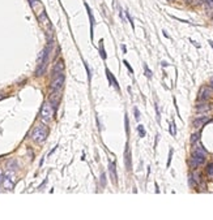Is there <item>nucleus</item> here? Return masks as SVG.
Here are the masks:
<instances>
[{
  "instance_id": "obj_1",
  "label": "nucleus",
  "mask_w": 213,
  "mask_h": 220,
  "mask_svg": "<svg viewBox=\"0 0 213 220\" xmlns=\"http://www.w3.org/2000/svg\"><path fill=\"white\" fill-rule=\"evenodd\" d=\"M47 128L45 125H38V127L34 128V130L31 132V139L35 141V142L38 143H42L45 142L46 137H47Z\"/></svg>"
},
{
  "instance_id": "obj_2",
  "label": "nucleus",
  "mask_w": 213,
  "mask_h": 220,
  "mask_svg": "<svg viewBox=\"0 0 213 220\" xmlns=\"http://www.w3.org/2000/svg\"><path fill=\"white\" fill-rule=\"evenodd\" d=\"M52 116H54V107L52 104L46 102L43 103L42 108H41V119L45 121V123H49V121L52 120Z\"/></svg>"
},
{
  "instance_id": "obj_3",
  "label": "nucleus",
  "mask_w": 213,
  "mask_h": 220,
  "mask_svg": "<svg viewBox=\"0 0 213 220\" xmlns=\"http://www.w3.org/2000/svg\"><path fill=\"white\" fill-rule=\"evenodd\" d=\"M14 181H16V175L13 170H8L7 173L3 176V186L7 190H12L14 186Z\"/></svg>"
},
{
  "instance_id": "obj_4",
  "label": "nucleus",
  "mask_w": 213,
  "mask_h": 220,
  "mask_svg": "<svg viewBox=\"0 0 213 220\" xmlns=\"http://www.w3.org/2000/svg\"><path fill=\"white\" fill-rule=\"evenodd\" d=\"M204 160H205V151L203 150V147H196L194 152H192V166H199V164H203Z\"/></svg>"
},
{
  "instance_id": "obj_5",
  "label": "nucleus",
  "mask_w": 213,
  "mask_h": 220,
  "mask_svg": "<svg viewBox=\"0 0 213 220\" xmlns=\"http://www.w3.org/2000/svg\"><path fill=\"white\" fill-rule=\"evenodd\" d=\"M63 84H64V74L62 72L60 73H54V80L51 82V90L52 91H59L63 87Z\"/></svg>"
},
{
  "instance_id": "obj_6",
  "label": "nucleus",
  "mask_w": 213,
  "mask_h": 220,
  "mask_svg": "<svg viewBox=\"0 0 213 220\" xmlns=\"http://www.w3.org/2000/svg\"><path fill=\"white\" fill-rule=\"evenodd\" d=\"M38 21H39V23H41L42 27L46 31H49V30L51 31V30H52V27H51V22H50V20H49V17H47V14H46L45 11H42V13L38 14Z\"/></svg>"
},
{
  "instance_id": "obj_7",
  "label": "nucleus",
  "mask_w": 213,
  "mask_h": 220,
  "mask_svg": "<svg viewBox=\"0 0 213 220\" xmlns=\"http://www.w3.org/2000/svg\"><path fill=\"white\" fill-rule=\"evenodd\" d=\"M209 96H211V89L209 87H202V90H200V93H199V99L205 100Z\"/></svg>"
},
{
  "instance_id": "obj_8",
  "label": "nucleus",
  "mask_w": 213,
  "mask_h": 220,
  "mask_svg": "<svg viewBox=\"0 0 213 220\" xmlns=\"http://www.w3.org/2000/svg\"><path fill=\"white\" fill-rule=\"evenodd\" d=\"M124 159H126V167H127L128 171H131V152H129V147L128 145L126 146V152H124Z\"/></svg>"
},
{
  "instance_id": "obj_9",
  "label": "nucleus",
  "mask_w": 213,
  "mask_h": 220,
  "mask_svg": "<svg viewBox=\"0 0 213 220\" xmlns=\"http://www.w3.org/2000/svg\"><path fill=\"white\" fill-rule=\"evenodd\" d=\"M106 76H107V80H109V82H110V85H113L116 90H119V85H118V82H116V80H115V77H114L113 74L110 73V70H109V69H106Z\"/></svg>"
},
{
  "instance_id": "obj_10",
  "label": "nucleus",
  "mask_w": 213,
  "mask_h": 220,
  "mask_svg": "<svg viewBox=\"0 0 213 220\" xmlns=\"http://www.w3.org/2000/svg\"><path fill=\"white\" fill-rule=\"evenodd\" d=\"M109 170H110V176H111L113 181L116 184L118 177H116V171H115V163H114V162H110V164H109Z\"/></svg>"
},
{
  "instance_id": "obj_11",
  "label": "nucleus",
  "mask_w": 213,
  "mask_h": 220,
  "mask_svg": "<svg viewBox=\"0 0 213 220\" xmlns=\"http://www.w3.org/2000/svg\"><path fill=\"white\" fill-rule=\"evenodd\" d=\"M207 117H202V119H196L195 121H194V125L196 128H199V127H202V125L204 124V123H207Z\"/></svg>"
},
{
  "instance_id": "obj_12",
  "label": "nucleus",
  "mask_w": 213,
  "mask_h": 220,
  "mask_svg": "<svg viewBox=\"0 0 213 220\" xmlns=\"http://www.w3.org/2000/svg\"><path fill=\"white\" fill-rule=\"evenodd\" d=\"M63 61H59V63H56V65H55V68H54V73H60V72H63Z\"/></svg>"
},
{
  "instance_id": "obj_13",
  "label": "nucleus",
  "mask_w": 213,
  "mask_h": 220,
  "mask_svg": "<svg viewBox=\"0 0 213 220\" xmlns=\"http://www.w3.org/2000/svg\"><path fill=\"white\" fill-rule=\"evenodd\" d=\"M209 109V105H208L207 103H203V104H199L198 105V112H205Z\"/></svg>"
},
{
  "instance_id": "obj_14",
  "label": "nucleus",
  "mask_w": 213,
  "mask_h": 220,
  "mask_svg": "<svg viewBox=\"0 0 213 220\" xmlns=\"http://www.w3.org/2000/svg\"><path fill=\"white\" fill-rule=\"evenodd\" d=\"M207 172H208V175H209L211 177H213V163L208 164V167H207Z\"/></svg>"
},
{
  "instance_id": "obj_15",
  "label": "nucleus",
  "mask_w": 213,
  "mask_h": 220,
  "mask_svg": "<svg viewBox=\"0 0 213 220\" xmlns=\"http://www.w3.org/2000/svg\"><path fill=\"white\" fill-rule=\"evenodd\" d=\"M100 46H101V47H100V52H101V55H102V59L105 60V59L107 57V56H106V52H105V50H103V46H102V41L100 42Z\"/></svg>"
},
{
  "instance_id": "obj_16",
  "label": "nucleus",
  "mask_w": 213,
  "mask_h": 220,
  "mask_svg": "<svg viewBox=\"0 0 213 220\" xmlns=\"http://www.w3.org/2000/svg\"><path fill=\"white\" fill-rule=\"evenodd\" d=\"M137 130H139V134H140V137H144V136H145V130H144V127H143V125H139V128H137Z\"/></svg>"
},
{
  "instance_id": "obj_17",
  "label": "nucleus",
  "mask_w": 213,
  "mask_h": 220,
  "mask_svg": "<svg viewBox=\"0 0 213 220\" xmlns=\"http://www.w3.org/2000/svg\"><path fill=\"white\" fill-rule=\"evenodd\" d=\"M144 69H145V74H147V76H148L149 78H151V77H152V72L149 70V68L147 66V64H144Z\"/></svg>"
},
{
  "instance_id": "obj_18",
  "label": "nucleus",
  "mask_w": 213,
  "mask_h": 220,
  "mask_svg": "<svg viewBox=\"0 0 213 220\" xmlns=\"http://www.w3.org/2000/svg\"><path fill=\"white\" fill-rule=\"evenodd\" d=\"M170 133L173 136H175L176 134V130H175V124H171L170 125Z\"/></svg>"
},
{
  "instance_id": "obj_19",
  "label": "nucleus",
  "mask_w": 213,
  "mask_h": 220,
  "mask_svg": "<svg viewBox=\"0 0 213 220\" xmlns=\"http://www.w3.org/2000/svg\"><path fill=\"white\" fill-rule=\"evenodd\" d=\"M198 138H199V134H194V136H192V139H191V142H192V143H195L196 141H198Z\"/></svg>"
},
{
  "instance_id": "obj_20",
  "label": "nucleus",
  "mask_w": 213,
  "mask_h": 220,
  "mask_svg": "<svg viewBox=\"0 0 213 220\" xmlns=\"http://www.w3.org/2000/svg\"><path fill=\"white\" fill-rule=\"evenodd\" d=\"M101 181H102V186H105L106 185V179H105V175L102 173V176H101Z\"/></svg>"
},
{
  "instance_id": "obj_21",
  "label": "nucleus",
  "mask_w": 213,
  "mask_h": 220,
  "mask_svg": "<svg viewBox=\"0 0 213 220\" xmlns=\"http://www.w3.org/2000/svg\"><path fill=\"white\" fill-rule=\"evenodd\" d=\"M135 117H136V120L140 119V113H139V109L137 108H135Z\"/></svg>"
},
{
  "instance_id": "obj_22",
  "label": "nucleus",
  "mask_w": 213,
  "mask_h": 220,
  "mask_svg": "<svg viewBox=\"0 0 213 220\" xmlns=\"http://www.w3.org/2000/svg\"><path fill=\"white\" fill-rule=\"evenodd\" d=\"M124 65H126V66H127V68H128V70H129V72H131V73H133V70H132V68H131V66H129V64H128V63H127V61H126V60H124Z\"/></svg>"
},
{
  "instance_id": "obj_23",
  "label": "nucleus",
  "mask_w": 213,
  "mask_h": 220,
  "mask_svg": "<svg viewBox=\"0 0 213 220\" xmlns=\"http://www.w3.org/2000/svg\"><path fill=\"white\" fill-rule=\"evenodd\" d=\"M171 155H173V150H170V155H169V160H167V167L170 166V162H171Z\"/></svg>"
},
{
  "instance_id": "obj_24",
  "label": "nucleus",
  "mask_w": 213,
  "mask_h": 220,
  "mask_svg": "<svg viewBox=\"0 0 213 220\" xmlns=\"http://www.w3.org/2000/svg\"><path fill=\"white\" fill-rule=\"evenodd\" d=\"M126 130H127V133L129 132L128 130V119H127V115H126Z\"/></svg>"
},
{
  "instance_id": "obj_25",
  "label": "nucleus",
  "mask_w": 213,
  "mask_h": 220,
  "mask_svg": "<svg viewBox=\"0 0 213 220\" xmlns=\"http://www.w3.org/2000/svg\"><path fill=\"white\" fill-rule=\"evenodd\" d=\"M207 4L209 5L211 8H213V0H207Z\"/></svg>"
},
{
  "instance_id": "obj_26",
  "label": "nucleus",
  "mask_w": 213,
  "mask_h": 220,
  "mask_svg": "<svg viewBox=\"0 0 213 220\" xmlns=\"http://www.w3.org/2000/svg\"><path fill=\"white\" fill-rule=\"evenodd\" d=\"M2 181H3V171L0 170V182H2Z\"/></svg>"
},
{
  "instance_id": "obj_27",
  "label": "nucleus",
  "mask_w": 213,
  "mask_h": 220,
  "mask_svg": "<svg viewBox=\"0 0 213 220\" xmlns=\"http://www.w3.org/2000/svg\"><path fill=\"white\" fill-rule=\"evenodd\" d=\"M212 85H213V82H212Z\"/></svg>"
}]
</instances>
